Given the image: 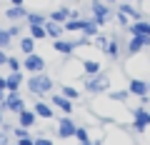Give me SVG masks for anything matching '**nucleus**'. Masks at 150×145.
<instances>
[{
  "instance_id": "obj_35",
  "label": "nucleus",
  "mask_w": 150,
  "mask_h": 145,
  "mask_svg": "<svg viewBox=\"0 0 150 145\" xmlns=\"http://www.w3.org/2000/svg\"><path fill=\"white\" fill-rule=\"evenodd\" d=\"M35 145H55L50 138H35Z\"/></svg>"
},
{
  "instance_id": "obj_44",
  "label": "nucleus",
  "mask_w": 150,
  "mask_h": 145,
  "mask_svg": "<svg viewBox=\"0 0 150 145\" xmlns=\"http://www.w3.org/2000/svg\"><path fill=\"white\" fill-rule=\"evenodd\" d=\"M0 30H3V28H0Z\"/></svg>"
},
{
  "instance_id": "obj_1",
  "label": "nucleus",
  "mask_w": 150,
  "mask_h": 145,
  "mask_svg": "<svg viewBox=\"0 0 150 145\" xmlns=\"http://www.w3.org/2000/svg\"><path fill=\"white\" fill-rule=\"evenodd\" d=\"M25 85H28V90H30L33 95H38V98H40V95H45V93H50V90H53V85H55V83L50 80V78L45 75V73H38V75H30V78H28V83H25Z\"/></svg>"
},
{
  "instance_id": "obj_5",
  "label": "nucleus",
  "mask_w": 150,
  "mask_h": 145,
  "mask_svg": "<svg viewBox=\"0 0 150 145\" xmlns=\"http://www.w3.org/2000/svg\"><path fill=\"white\" fill-rule=\"evenodd\" d=\"M148 128H150V113L145 110L143 105L135 108V110H133V130H135V133H145Z\"/></svg>"
},
{
  "instance_id": "obj_18",
  "label": "nucleus",
  "mask_w": 150,
  "mask_h": 145,
  "mask_svg": "<svg viewBox=\"0 0 150 145\" xmlns=\"http://www.w3.org/2000/svg\"><path fill=\"white\" fill-rule=\"evenodd\" d=\"M103 53H105L110 60H118L120 58V43H118V38H110V40H108V45H105Z\"/></svg>"
},
{
  "instance_id": "obj_26",
  "label": "nucleus",
  "mask_w": 150,
  "mask_h": 145,
  "mask_svg": "<svg viewBox=\"0 0 150 145\" xmlns=\"http://www.w3.org/2000/svg\"><path fill=\"white\" fill-rule=\"evenodd\" d=\"M60 95H65L68 100H78L80 98V90L73 88V85H60Z\"/></svg>"
},
{
  "instance_id": "obj_27",
  "label": "nucleus",
  "mask_w": 150,
  "mask_h": 145,
  "mask_svg": "<svg viewBox=\"0 0 150 145\" xmlns=\"http://www.w3.org/2000/svg\"><path fill=\"white\" fill-rule=\"evenodd\" d=\"M128 98H130V90H128V88H123V90H112V93H110V100H112V103H125Z\"/></svg>"
},
{
  "instance_id": "obj_8",
  "label": "nucleus",
  "mask_w": 150,
  "mask_h": 145,
  "mask_svg": "<svg viewBox=\"0 0 150 145\" xmlns=\"http://www.w3.org/2000/svg\"><path fill=\"white\" fill-rule=\"evenodd\" d=\"M143 48H150V35H133L130 43H128V48H125V55H135Z\"/></svg>"
},
{
  "instance_id": "obj_37",
  "label": "nucleus",
  "mask_w": 150,
  "mask_h": 145,
  "mask_svg": "<svg viewBox=\"0 0 150 145\" xmlns=\"http://www.w3.org/2000/svg\"><path fill=\"white\" fill-rule=\"evenodd\" d=\"M5 63H8V53H5V50H0V68H3Z\"/></svg>"
},
{
  "instance_id": "obj_34",
  "label": "nucleus",
  "mask_w": 150,
  "mask_h": 145,
  "mask_svg": "<svg viewBox=\"0 0 150 145\" xmlns=\"http://www.w3.org/2000/svg\"><path fill=\"white\" fill-rule=\"evenodd\" d=\"M8 33H10L13 38H18V35L23 33V28H20V25H10V28H8Z\"/></svg>"
},
{
  "instance_id": "obj_12",
  "label": "nucleus",
  "mask_w": 150,
  "mask_h": 145,
  "mask_svg": "<svg viewBox=\"0 0 150 145\" xmlns=\"http://www.w3.org/2000/svg\"><path fill=\"white\" fill-rule=\"evenodd\" d=\"M33 110H35V115H38V118H45V120H53V118H55L53 105H48L45 100H38L35 105H33Z\"/></svg>"
},
{
  "instance_id": "obj_38",
  "label": "nucleus",
  "mask_w": 150,
  "mask_h": 145,
  "mask_svg": "<svg viewBox=\"0 0 150 145\" xmlns=\"http://www.w3.org/2000/svg\"><path fill=\"white\" fill-rule=\"evenodd\" d=\"M10 5H25V0H10Z\"/></svg>"
},
{
  "instance_id": "obj_15",
  "label": "nucleus",
  "mask_w": 150,
  "mask_h": 145,
  "mask_svg": "<svg viewBox=\"0 0 150 145\" xmlns=\"http://www.w3.org/2000/svg\"><path fill=\"white\" fill-rule=\"evenodd\" d=\"M28 13H30V10H25V5H13V8H8V10H5V18L10 23H18V20H25Z\"/></svg>"
},
{
  "instance_id": "obj_24",
  "label": "nucleus",
  "mask_w": 150,
  "mask_h": 145,
  "mask_svg": "<svg viewBox=\"0 0 150 145\" xmlns=\"http://www.w3.org/2000/svg\"><path fill=\"white\" fill-rule=\"evenodd\" d=\"M28 28H30V38L35 40V43H38V40H45V38H48L45 25H28Z\"/></svg>"
},
{
  "instance_id": "obj_16",
  "label": "nucleus",
  "mask_w": 150,
  "mask_h": 145,
  "mask_svg": "<svg viewBox=\"0 0 150 145\" xmlns=\"http://www.w3.org/2000/svg\"><path fill=\"white\" fill-rule=\"evenodd\" d=\"M45 33H48V38L60 40V38H63V33H65V28L60 25V23H55V20H48V23H45Z\"/></svg>"
},
{
  "instance_id": "obj_25",
  "label": "nucleus",
  "mask_w": 150,
  "mask_h": 145,
  "mask_svg": "<svg viewBox=\"0 0 150 145\" xmlns=\"http://www.w3.org/2000/svg\"><path fill=\"white\" fill-rule=\"evenodd\" d=\"M25 23H28V25H45V23H48V18H45L43 13H28Z\"/></svg>"
},
{
  "instance_id": "obj_11",
  "label": "nucleus",
  "mask_w": 150,
  "mask_h": 145,
  "mask_svg": "<svg viewBox=\"0 0 150 145\" xmlns=\"http://www.w3.org/2000/svg\"><path fill=\"white\" fill-rule=\"evenodd\" d=\"M118 13H123V15L133 18V20H145L143 10H140V8H135L133 3H120V5H118Z\"/></svg>"
},
{
  "instance_id": "obj_33",
  "label": "nucleus",
  "mask_w": 150,
  "mask_h": 145,
  "mask_svg": "<svg viewBox=\"0 0 150 145\" xmlns=\"http://www.w3.org/2000/svg\"><path fill=\"white\" fill-rule=\"evenodd\" d=\"M0 145H10V133L0 130Z\"/></svg>"
},
{
  "instance_id": "obj_30",
  "label": "nucleus",
  "mask_w": 150,
  "mask_h": 145,
  "mask_svg": "<svg viewBox=\"0 0 150 145\" xmlns=\"http://www.w3.org/2000/svg\"><path fill=\"white\" fill-rule=\"evenodd\" d=\"M13 135H15V140H20V138H30V133H28V128H20V125H18V128L13 130Z\"/></svg>"
},
{
  "instance_id": "obj_31",
  "label": "nucleus",
  "mask_w": 150,
  "mask_h": 145,
  "mask_svg": "<svg viewBox=\"0 0 150 145\" xmlns=\"http://www.w3.org/2000/svg\"><path fill=\"white\" fill-rule=\"evenodd\" d=\"M93 40H95V48L105 50V45H108V38H105V35H95V38H93Z\"/></svg>"
},
{
  "instance_id": "obj_13",
  "label": "nucleus",
  "mask_w": 150,
  "mask_h": 145,
  "mask_svg": "<svg viewBox=\"0 0 150 145\" xmlns=\"http://www.w3.org/2000/svg\"><path fill=\"white\" fill-rule=\"evenodd\" d=\"M23 85V73H8L5 75V93H18Z\"/></svg>"
},
{
  "instance_id": "obj_41",
  "label": "nucleus",
  "mask_w": 150,
  "mask_h": 145,
  "mask_svg": "<svg viewBox=\"0 0 150 145\" xmlns=\"http://www.w3.org/2000/svg\"><path fill=\"white\" fill-rule=\"evenodd\" d=\"M3 123H5V118H3V110H0V125H3Z\"/></svg>"
},
{
  "instance_id": "obj_17",
  "label": "nucleus",
  "mask_w": 150,
  "mask_h": 145,
  "mask_svg": "<svg viewBox=\"0 0 150 145\" xmlns=\"http://www.w3.org/2000/svg\"><path fill=\"white\" fill-rule=\"evenodd\" d=\"M53 50H55V53H60V55H70L75 50V40H63V38H60V40H55V43H53Z\"/></svg>"
},
{
  "instance_id": "obj_3",
  "label": "nucleus",
  "mask_w": 150,
  "mask_h": 145,
  "mask_svg": "<svg viewBox=\"0 0 150 145\" xmlns=\"http://www.w3.org/2000/svg\"><path fill=\"white\" fill-rule=\"evenodd\" d=\"M0 110L3 113H23L25 110V100H23V95L20 93H8L5 95V100H3V105H0Z\"/></svg>"
},
{
  "instance_id": "obj_6",
  "label": "nucleus",
  "mask_w": 150,
  "mask_h": 145,
  "mask_svg": "<svg viewBox=\"0 0 150 145\" xmlns=\"http://www.w3.org/2000/svg\"><path fill=\"white\" fill-rule=\"evenodd\" d=\"M75 130H78V123H75L70 115H63V118L58 120V135H60L63 140L75 138Z\"/></svg>"
},
{
  "instance_id": "obj_9",
  "label": "nucleus",
  "mask_w": 150,
  "mask_h": 145,
  "mask_svg": "<svg viewBox=\"0 0 150 145\" xmlns=\"http://www.w3.org/2000/svg\"><path fill=\"white\" fill-rule=\"evenodd\" d=\"M128 90H130V95H138V98L150 95V93H148V83L138 80V78H130V80H128Z\"/></svg>"
},
{
  "instance_id": "obj_10",
  "label": "nucleus",
  "mask_w": 150,
  "mask_h": 145,
  "mask_svg": "<svg viewBox=\"0 0 150 145\" xmlns=\"http://www.w3.org/2000/svg\"><path fill=\"white\" fill-rule=\"evenodd\" d=\"M50 105L60 108V110H63V115H70V113H73V108H75V105H73V100H68V98H65V95H60V93L50 98Z\"/></svg>"
},
{
  "instance_id": "obj_28",
  "label": "nucleus",
  "mask_w": 150,
  "mask_h": 145,
  "mask_svg": "<svg viewBox=\"0 0 150 145\" xmlns=\"http://www.w3.org/2000/svg\"><path fill=\"white\" fill-rule=\"evenodd\" d=\"M13 45V35L8 30H0V50H8Z\"/></svg>"
},
{
  "instance_id": "obj_29",
  "label": "nucleus",
  "mask_w": 150,
  "mask_h": 145,
  "mask_svg": "<svg viewBox=\"0 0 150 145\" xmlns=\"http://www.w3.org/2000/svg\"><path fill=\"white\" fill-rule=\"evenodd\" d=\"M8 70L10 73H20V68H23V60H18V58H13V55H8Z\"/></svg>"
},
{
  "instance_id": "obj_2",
  "label": "nucleus",
  "mask_w": 150,
  "mask_h": 145,
  "mask_svg": "<svg viewBox=\"0 0 150 145\" xmlns=\"http://www.w3.org/2000/svg\"><path fill=\"white\" fill-rule=\"evenodd\" d=\"M108 90H110V75L108 73H98V75L85 78V93L98 95V93H108Z\"/></svg>"
},
{
  "instance_id": "obj_19",
  "label": "nucleus",
  "mask_w": 150,
  "mask_h": 145,
  "mask_svg": "<svg viewBox=\"0 0 150 145\" xmlns=\"http://www.w3.org/2000/svg\"><path fill=\"white\" fill-rule=\"evenodd\" d=\"M83 35H88V38H95V35H100V25H98L93 18H85V25H83Z\"/></svg>"
},
{
  "instance_id": "obj_14",
  "label": "nucleus",
  "mask_w": 150,
  "mask_h": 145,
  "mask_svg": "<svg viewBox=\"0 0 150 145\" xmlns=\"http://www.w3.org/2000/svg\"><path fill=\"white\" fill-rule=\"evenodd\" d=\"M35 120H38V115H35V110H23V113H18V125H20V128H35Z\"/></svg>"
},
{
  "instance_id": "obj_22",
  "label": "nucleus",
  "mask_w": 150,
  "mask_h": 145,
  "mask_svg": "<svg viewBox=\"0 0 150 145\" xmlns=\"http://www.w3.org/2000/svg\"><path fill=\"white\" fill-rule=\"evenodd\" d=\"M75 140H78L80 145H93L90 133H88V128H85V125H78V130H75Z\"/></svg>"
},
{
  "instance_id": "obj_39",
  "label": "nucleus",
  "mask_w": 150,
  "mask_h": 145,
  "mask_svg": "<svg viewBox=\"0 0 150 145\" xmlns=\"http://www.w3.org/2000/svg\"><path fill=\"white\" fill-rule=\"evenodd\" d=\"M0 90H5V78L0 75Z\"/></svg>"
},
{
  "instance_id": "obj_42",
  "label": "nucleus",
  "mask_w": 150,
  "mask_h": 145,
  "mask_svg": "<svg viewBox=\"0 0 150 145\" xmlns=\"http://www.w3.org/2000/svg\"><path fill=\"white\" fill-rule=\"evenodd\" d=\"M120 3H135V0H120Z\"/></svg>"
},
{
  "instance_id": "obj_7",
  "label": "nucleus",
  "mask_w": 150,
  "mask_h": 145,
  "mask_svg": "<svg viewBox=\"0 0 150 145\" xmlns=\"http://www.w3.org/2000/svg\"><path fill=\"white\" fill-rule=\"evenodd\" d=\"M90 10H93V20H95L98 25H105V23L110 20V8H108L105 3H100V0H93Z\"/></svg>"
},
{
  "instance_id": "obj_32",
  "label": "nucleus",
  "mask_w": 150,
  "mask_h": 145,
  "mask_svg": "<svg viewBox=\"0 0 150 145\" xmlns=\"http://www.w3.org/2000/svg\"><path fill=\"white\" fill-rule=\"evenodd\" d=\"M118 23H120V28H130V18L123 15V13H118Z\"/></svg>"
},
{
  "instance_id": "obj_40",
  "label": "nucleus",
  "mask_w": 150,
  "mask_h": 145,
  "mask_svg": "<svg viewBox=\"0 0 150 145\" xmlns=\"http://www.w3.org/2000/svg\"><path fill=\"white\" fill-rule=\"evenodd\" d=\"M5 95H8L5 90H0V105H3V100H5Z\"/></svg>"
},
{
  "instance_id": "obj_36",
  "label": "nucleus",
  "mask_w": 150,
  "mask_h": 145,
  "mask_svg": "<svg viewBox=\"0 0 150 145\" xmlns=\"http://www.w3.org/2000/svg\"><path fill=\"white\" fill-rule=\"evenodd\" d=\"M15 145H35V140H33V138H20Z\"/></svg>"
},
{
  "instance_id": "obj_21",
  "label": "nucleus",
  "mask_w": 150,
  "mask_h": 145,
  "mask_svg": "<svg viewBox=\"0 0 150 145\" xmlns=\"http://www.w3.org/2000/svg\"><path fill=\"white\" fill-rule=\"evenodd\" d=\"M83 25H85L83 18H70L63 28H65V33H83Z\"/></svg>"
},
{
  "instance_id": "obj_43",
  "label": "nucleus",
  "mask_w": 150,
  "mask_h": 145,
  "mask_svg": "<svg viewBox=\"0 0 150 145\" xmlns=\"http://www.w3.org/2000/svg\"><path fill=\"white\" fill-rule=\"evenodd\" d=\"M148 93H150V80H148Z\"/></svg>"
},
{
  "instance_id": "obj_20",
  "label": "nucleus",
  "mask_w": 150,
  "mask_h": 145,
  "mask_svg": "<svg viewBox=\"0 0 150 145\" xmlns=\"http://www.w3.org/2000/svg\"><path fill=\"white\" fill-rule=\"evenodd\" d=\"M83 73H85V78H90V75H98L100 73V63L98 60H83Z\"/></svg>"
},
{
  "instance_id": "obj_23",
  "label": "nucleus",
  "mask_w": 150,
  "mask_h": 145,
  "mask_svg": "<svg viewBox=\"0 0 150 145\" xmlns=\"http://www.w3.org/2000/svg\"><path fill=\"white\" fill-rule=\"evenodd\" d=\"M18 45H20V50H23L25 55H33V53H35V40H33L30 35H25V38H20V43H18Z\"/></svg>"
},
{
  "instance_id": "obj_4",
  "label": "nucleus",
  "mask_w": 150,
  "mask_h": 145,
  "mask_svg": "<svg viewBox=\"0 0 150 145\" xmlns=\"http://www.w3.org/2000/svg\"><path fill=\"white\" fill-rule=\"evenodd\" d=\"M45 58L43 55H38V53H33V55H25V60H23V68L30 73V75H38V73H45Z\"/></svg>"
}]
</instances>
